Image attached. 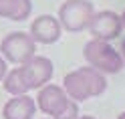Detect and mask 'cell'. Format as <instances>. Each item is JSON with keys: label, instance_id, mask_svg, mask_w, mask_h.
<instances>
[{"label": "cell", "instance_id": "cell-1", "mask_svg": "<svg viewBox=\"0 0 125 119\" xmlns=\"http://www.w3.org/2000/svg\"><path fill=\"white\" fill-rule=\"evenodd\" d=\"M52 79V63L46 57H34L26 61L24 65L12 69L6 73L2 79L6 93L14 95H26L32 89H42L44 85H49Z\"/></svg>", "mask_w": 125, "mask_h": 119}, {"label": "cell", "instance_id": "cell-2", "mask_svg": "<svg viewBox=\"0 0 125 119\" xmlns=\"http://www.w3.org/2000/svg\"><path fill=\"white\" fill-rule=\"evenodd\" d=\"M107 89V81L103 73L95 71L93 67H81L67 73L62 79V91L73 101H87L97 97Z\"/></svg>", "mask_w": 125, "mask_h": 119}, {"label": "cell", "instance_id": "cell-3", "mask_svg": "<svg viewBox=\"0 0 125 119\" xmlns=\"http://www.w3.org/2000/svg\"><path fill=\"white\" fill-rule=\"evenodd\" d=\"M36 109H41L49 119H77L79 117V105L59 85H44L38 91Z\"/></svg>", "mask_w": 125, "mask_h": 119}, {"label": "cell", "instance_id": "cell-4", "mask_svg": "<svg viewBox=\"0 0 125 119\" xmlns=\"http://www.w3.org/2000/svg\"><path fill=\"white\" fill-rule=\"evenodd\" d=\"M85 61L89 63V67H93L99 73H109L115 75L123 69V57L119 51H115L107 41H97V38H91V41L85 44Z\"/></svg>", "mask_w": 125, "mask_h": 119}, {"label": "cell", "instance_id": "cell-5", "mask_svg": "<svg viewBox=\"0 0 125 119\" xmlns=\"http://www.w3.org/2000/svg\"><path fill=\"white\" fill-rule=\"evenodd\" d=\"M93 14L95 10L89 0H65L59 8V24L69 32H79L89 26Z\"/></svg>", "mask_w": 125, "mask_h": 119}, {"label": "cell", "instance_id": "cell-6", "mask_svg": "<svg viewBox=\"0 0 125 119\" xmlns=\"http://www.w3.org/2000/svg\"><path fill=\"white\" fill-rule=\"evenodd\" d=\"M34 51L36 43L26 32H10L0 43V53H2L4 61L16 63V65H24L26 61H30L34 57Z\"/></svg>", "mask_w": 125, "mask_h": 119}, {"label": "cell", "instance_id": "cell-7", "mask_svg": "<svg viewBox=\"0 0 125 119\" xmlns=\"http://www.w3.org/2000/svg\"><path fill=\"white\" fill-rule=\"evenodd\" d=\"M93 38L97 41H113L121 34L123 30V24H121V16L115 14L111 10H101V12H95L89 20V26Z\"/></svg>", "mask_w": 125, "mask_h": 119}, {"label": "cell", "instance_id": "cell-8", "mask_svg": "<svg viewBox=\"0 0 125 119\" xmlns=\"http://www.w3.org/2000/svg\"><path fill=\"white\" fill-rule=\"evenodd\" d=\"M61 36V24L59 18L51 16V14H42L32 20L30 24V38L34 43H42V44H52L57 43Z\"/></svg>", "mask_w": 125, "mask_h": 119}, {"label": "cell", "instance_id": "cell-9", "mask_svg": "<svg viewBox=\"0 0 125 119\" xmlns=\"http://www.w3.org/2000/svg\"><path fill=\"white\" fill-rule=\"evenodd\" d=\"M36 113V103L30 95H14L6 101L2 109L4 119H32Z\"/></svg>", "mask_w": 125, "mask_h": 119}, {"label": "cell", "instance_id": "cell-10", "mask_svg": "<svg viewBox=\"0 0 125 119\" xmlns=\"http://www.w3.org/2000/svg\"><path fill=\"white\" fill-rule=\"evenodd\" d=\"M32 12L30 0H0V18L26 20Z\"/></svg>", "mask_w": 125, "mask_h": 119}, {"label": "cell", "instance_id": "cell-11", "mask_svg": "<svg viewBox=\"0 0 125 119\" xmlns=\"http://www.w3.org/2000/svg\"><path fill=\"white\" fill-rule=\"evenodd\" d=\"M6 73H8V65H6V61L2 59V54H0V81L6 77Z\"/></svg>", "mask_w": 125, "mask_h": 119}, {"label": "cell", "instance_id": "cell-12", "mask_svg": "<svg viewBox=\"0 0 125 119\" xmlns=\"http://www.w3.org/2000/svg\"><path fill=\"white\" fill-rule=\"evenodd\" d=\"M121 57H123V65H125V41H123V44H121Z\"/></svg>", "mask_w": 125, "mask_h": 119}, {"label": "cell", "instance_id": "cell-13", "mask_svg": "<svg viewBox=\"0 0 125 119\" xmlns=\"http://www.w3.org/2000/svg\"><path fill=\"white\" fill-rule=\"evenodd\" d=\"M77 119H95V117H91V115H79Z\"/></svg>", "mask_w": 125, "mask_h": 119}, {"label": "cell", "instance_id": "cell-14", "mask_svg": "<svg viewBox=\"0 0 125 119\" xmlns=\"http://www.w3.org/2000/svg\"><path fill=\"white\" fill-rule=\"evenodd\" d=\"M121 24L125 26V12H123V16H121Z\"/></svg>", "mask_w": 125, "mask_h": 119}, {"label": "cell", "instance_id": "cell-15", "mask_svg": "<svg viewBox=\"0 0 125 119\" xmlns=\"http://www.w3.org/2000/svg\"><path fill=\"white\" fill-rule=\"evenodd\" d=\"M117 119H125V111H123V113H121L119 117H117Z\"/></svg>", "mask_w": 125, "mask_h": 119}]
</instances>
